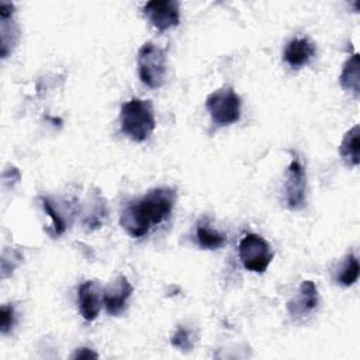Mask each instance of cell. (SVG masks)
Listing matches in <instances>:
<instances>
[{"mask_svg":"<svg viewBox=\"0 0 360 360\" xmlns=\"http://www.w3.org/2000/svg\"><path fill=\"white\" fill-rule=\"evenodd\" d=\"M273 249L257 233H246L239 242V259L243 267L253 273H264L273 260Z\"/></svg>","mask_w":360,"mask_h":360,"instance_id":"cell-5","label":"cell"},{"mask_svg":"<svg viewBox=\"0 0 360 360\" xmlns=\"http://www.w3.org/2000/svg\"><path fill=\"white\" fill-rule=\"evenodd\" d=\"M120 125L122 134L134 142H143L156 127L153 105L149 100L131 98L121 107Z\"/></svg>","mask_w":360,"mask_h":360,"instance_id":"cell-2","label":"cell"},{"mask_svg":"<svg viewBox=\"0 0 360 360\" xmlns=\"http://www.w3.org/2000/svg\"><path fill=\"white\" fill-rule=\"evenodd\" d=\"M41 201H42V208L49 215V218L52 219V226H53L55 235L63 233L65 229H66V224H65V219L62 218V215L59 214V211L53 207V204L49 198H42Z\"/></svg>","mask_w":360,"mask_h":360,"instance_id":"cell-16","label":"cell"},{"mask_svg":"<svg viewBox=\"0 0 360 360\" xmlns=\"http://www.w3.org/2000/svg\"><path fill=\"white\" fill-rule=\"evenodd\" d=\"M177 194L174 188L158 187L129 202L121 214V225L132 238H142L152 225L163 222L172 212Z\"/></svg>","mask_w":360,"mask_h":360,"instance_id":"cell-1","label":"cell"},{"mask_svg":"<svg viewBox=\"0 0 360 360\" xmlns=\"http://www.w3.org/2000/svg\"><path fill=\"white\" fill-rule=\"evenodd\" d=\"M359 271H360L359 260L356 259V256L353 253H350L346 256L345 263L338 274V281L345 287H350L357 281Z\"/></svg>","mask_w":360,"mask_h":360,"instance_id":"cell-15","label":"cell"},{"mask_svg":"<svg viewBox=\"0 0 360 360\" xmlns=\"http://www.w3.org/2000/svg\"><path fill=\"white\" fill-rule=\"evenodd\" d=\"M138 73L141 82L150 87L159 89L166 82V51L153 42L143 44L138 51Z\"/></svg>","mask_w":360,"mask_h":360,"instance_id":"cell-3","label":"cell"},{"mask_svg":"<svg viewBox=\"0 0 360 360\" xmlns=\"http://www.w3.org/2000/svg\"><path fill=\"white\" fill-rule=\"evenodd\" d=\"M195 238H197L198 245L202 249H210V250L218 249V248H221L226 242V238L222 233H219L218 231L212 229L205 219H201L197 224Z\"/></svg>","mask_w":360,"mask_h":360,"instance_id":"cell-14","label":"cell"},{"mask_svg":"<svg viewBox=\"0 0 360 360\" xmlns=\"http://www.w3.org/2000/svg\"><path fill=\"white\" fill-rule=\"evenodd\" d=\"M14 319H15L14 308L7 304L1 305V308H0V330L3 335L8 333L13 329Z\"/></svg>","mask_w":360,"mask_h":360,"instance_id":"cell-17","label":"cell"},{"mask_svg":"<svg viewBox=\"0 0 360 360\" xmlns=\"http://www.w3.org/2000/svg\"><path fill=\"white\" fill-rule=\"evenodd\" d=\"M79 309L86 321H94L101 309L103 294L96 281H84L79 287Z\"/></svg>","mask_w":360,"mask_h":360,"instance_id":"cell-9","label":"cell"},{"mask_svg":"<svg viewBox=\"0 0 360 360\" xmlns=\"http://www.w3.org/2000/svg\"><path fill=\"white\" fill-rule=\"evenodd\" d=\"M340 86L350 91L356 98L360 96V62L359 53L354 52L343 65L340 76H339Z\"/></svg>","mask_w":360,"mask_h":360,"instance_id":"cell-12","label":"cell"},{"mask_svg":"<svg viewBox=\"0 0 360 360\" xmlns=\"http://www.w3.org/2000/svg\"><path fill=\"white\" fill-rule=\"evenodd\" d=\"M205 107L219 127L231 125L240 118V97L229 86L212 91L205 100Z\"/></svg>","mask_w":360,"mask_h":360,"instance_id":"cell-4","label":"cell"},{"mask_svg":"<svg viewBox=\"0 0 360 360\" xmlns=\"http://www.w3.org/2000/svg\"><path fill=\"white\" fill-rule=\"evenodd\" d=\"M97 357L98 354L87 347H80L72 354V359H97Z\"/></svg>","mask_w":360,"mask_h":360,"instance_id":"cell-19","label":"cell"},{"mask_svg":"<svg viewBox=\"0 0 360 360\" xmlns=\"http://www.w3.org/2000/svg\"><path fill=\"white\" fill-rule=\"evenodd\" d=\"M359 135H360V127L354 125L352 129H349L340 142L339 153L340 158L350 166H359L360 158H359Z\"/></svg>","mask_w":360,"mask_h":360,"instance_id":"cell-13","label":"cell"},{"mask_svg":"<svg viewBox=\"0 0 360 360\" xmlns=\"http://www.w3.org/2000/svg\"><path fill=\"white\" fill-rule=\"evenodd\" d=\"M132 291L134 288L125 276H120L110 283L103 291V304L108 315L118 316L125 309Z\"/></svg>","mask_w":360,"mask_h":360,"instance_id":"cell-8","label":"cell"},{"mask_svg":"<svg viewBox=\"0 0 360 360\" xmlns=\"http://www.w3.org/2000/svg\"><path fill=\"white\" fill-rule=\"evenodd\" d=\"M318 305V290L314 281L305 280L300 285L298 297L288 302V311L292 315H304L314 311Z\"/></svg>","mask_w":360,"mask_h":360,"instance_id":"cell-11","label":"cell"},{"mask_svg":"<svg viewBox=\"0 0 360 360\" xmlns=\"http://www.w3.org/2000/svg\"><path fill=\"white\" fill-rule=\"evenodd\" d=\"M315 55V45L307 38H294L284 48V60L294 69L305 66Z\"/></svg>","mask_w":360,"mask_h":360,"instance_id":"cell-10","label":"cell"},{"mask_svg":"<svg viewBox=\"0 0 360 360\" xmlns=\"http://www.w3.org/2000/svg\"><path fill=\"white\" fill-rule=\"evenodd\" d=\"M305 169L298 159H294L287 169V177L284 183V195L287 207L292 211L301 210L305 205Z\"/></svg>","mask_w":360,"mask_h":360,"instance_id":"cell-7","label":"cell"},{"mask_svg":"<svg viewBox=\"0 0 360 360\" xmlns=\"http://www.w3.org/2000/svg\"><path fill=\"white\" fill-rule=\"evenodd\" d=\"M172 345L181 350H190L193 347V343L190 339V332L187 329H184L183 326L177 328V330L172 336Z\"/></svg>","mask_w":360,"mask_h":360,"instance_id":"cell-18","label":"cell"},{"mask_svg":"<svg viewBox=\"0 0 360 360\" xmlns=\"http://www.w3.org/2000/svg\"><path fill=\"white\" fill-rule=\"evenodd\" d=\"M142 13L158 31H166L180 22V4L176 0H150L142 7Z\"/></svg>","mask_w":360,"mask_h":360,"instance_id":"cell-6","label":"cell"}]
</instances>
